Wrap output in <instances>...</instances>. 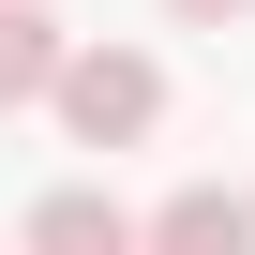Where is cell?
I'll return each instance as SVG.
<instances>
[{"instance_id": "obj_1", "label": "cell", "mask_w": 255, "mask_h": 255, "mask_svg": "<svg viewBox=\"0 0 255 255\" xmlns=\"http://www.w3.org/2000/svg\"><path fill=\"white\" fill-rule=\"evenodd\" d=\"M150 120H165V60L150 45H75L60 60V135L75 150H135Z\"/></svg>"}, {"instance_id": "obj_2", "label": "cell", "mask_w": 255, "mask_h": 255, "mask_svg": "<svg viewBox=\"0 0 255 255\" xmlns=\"http://www.w3.org/2000/svg\"><path fill=\"white\" fill-rule=\"evenodd\" d=\"M15 255H150V225L120 210V195H90V180H60L45 210H30V240Z\"/></svg>"}, {"instance_id": "obj_3", "label": "cell", "mask_w": 255, "mask_h": 255, "mask_svg": "<svg viewBox=\"0 0 255 255\" xmlns=\"http://www.w3.org/2000/svg\"><path fill=\"white\" fill-rule=\"evenodd\" d=\"M150 255H255V195H225V180H180V195L150 210Z\"/></svg>"}, {"instance_id": "obj_4", "label": "cell", "mask_w": 255, "mask_h": 255, "mask_svg": "<svg viewBox=\"0 0 255 255\" xmlns=\"http://www.w3.org/2000/svg\"><path fill=\"white\" fill-rule=\"evenodd\" d=\"M60 30H45V0H0V105H60Z\"/></svg>"}, {"instance_id": "obj_5", "label": "cell", "mask_w": 255, "mask_h": 255, "mask_svg": "<svg viewBox=\"0 0 255 255\" xmlns=\"http://www.w3.org/2000/svg\"><path fill=\"white\" fill-rule=\"evenodd\" d=\"M165 15H195V30H225V15H255V0H165Z\"/></svg>"}]
</instances>
